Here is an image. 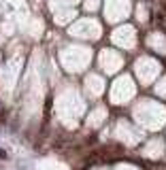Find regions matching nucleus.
I'll return each instance as SVG.
<instances>
[{
    "mask_svg": "<svg viewBox=\"0 0 166 170\" xmlns=\"http://www.w3.org/2000/svg\"><path fill=\"white\" fill-rule=\"evenodd\" d=\"M7 157H9L7 151H5V149H0V160H7Z\"/></svg>",
    "mask_w": 166,
    "mask_h": 170,
    "instance_id": "f257e3e1",
    "label": "nucleus"
}]
</instances>
